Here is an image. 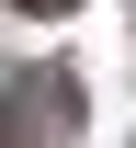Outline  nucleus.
<instances>
[{"label": "nucleus", "instance_id": "obj_1", "mask_svg": "<svg viewBox=\"0 0 136 148\" xmlns=\"http://www.w3.org/2000/svg\"><path fill=\"white\" fill-rule=\"evenodd\" d=\"M23 12H68V0H23Z\"/></svg>", "mask_w": 136, "mask_h": 148}]
</instances>
